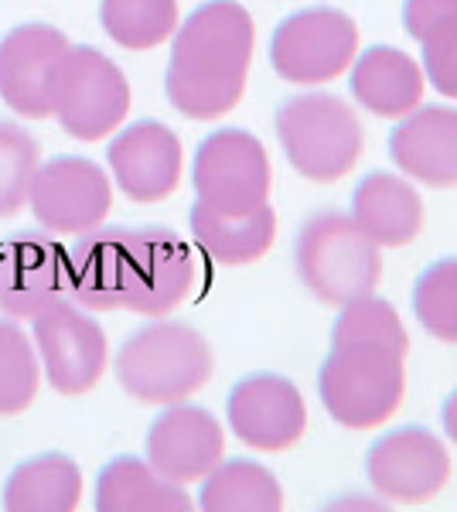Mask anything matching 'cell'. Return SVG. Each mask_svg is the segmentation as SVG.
Here are the masks:
<instances>
[{"mask_svg": "<svg viewBox=\"0 0 457 512\" xmlns=\"http://www.w3.org/2000/svg\"><path fill=\"white\" fill-rule=\"evenodd\" d=\"M406 352L410 338L393 304L372 294L342 304L318 373L324 410L352 431L386 424L406 393Z\"/></svg>", "mask_w": 457, "mask_h": 512, "instance_id": "6da1fadb", "label": "cell"}, {"mask_svg": "<svg viewBox=\"0 0 457 512\" xmlns=\"http://www.w3.org/2000/svg\"><path fill=\"white\" fill-rule=\"evenodd\" d=\"M256 24L239 0H209L174 31L164 72L171 106L188 120H219L246 93Z\"/></svg>", "mask_w": 457, "mask_h": 512, "instance_id": "7a4b0ae2", "label": "cell"}, {"mask_svg": "<svg viewBox=\"0 0 457 512\" xmlns=\"http://www.w3.org/2000/svg\"><path fill=\"white\" fill-rule=\"evenodd\" d=\"M116 379L137 403L171 407L212 379L215 355L202 332L185 321H154L127 335L116 352Z\"/></svg>", "mask_w": 457, "mask_h": 512, "instance_id": "3957f363", "label": "cell"}, {"mask_svg": "<svg viewBox=\"0 0 457 512\" xmlns=\"http://www.w3.org/2000/svg\"><path fill=\"white\" fill-rule=\"evenodd\" d=\"M294 260L307 291L335 308L372 294L382 274L379 246L355 226L352 216H342L335 209L304 219Z\"/></svg>", "mask_w": 457, "mask_h": 512, "instance_id": "277c9868", "label": "cell"}, {"mask_svg": "<svg viewBox=\"0 0 457 512\" xmlns=\"http://www.w3.org/2000/svg\"><path fill=\"white\" fill-rule=\"evenodd\" d=\"M277 137L287 161L304 178L331 185L359 164L365 130L345 99L301 93L277 106Z\"/></svg>", "mask_w": 457, "mask_h": 512, "instance_id": "5b68a950", "label": "cell"}, {"mask_svg": "<svg viewBox=\"0 0 457 512\" xmlns=\"http://www.w3.org/2000/svg\"><path fill=\"white\" fill-rule=\"evenodd\" d=\"M130 113V82L110 55L69 45L52 82V117L82 144L110 137Z\"/></svg>", "mask_w": 457, "mask_h": 512, "instance_id": "8992f818", "label": "cell"}, {"mask_svg": "<svg viewBox=\"0 0 457 512\" xmlns=\"http://www.w3.org/2000/svg\"><path fill=\"white\" fill-rule=\"evenodd\" d=\"M359 52V24L338 7H307L277 24L270 62L284 82L321 86L338 79Z\"/></svg>", "mask_w": 457, "mask_h": 512, "instance_id": "52a82bcc", "label": "cell"}, {"mask_svg": "<svg viewBox=\"0 0 457 512\" xmlns=\"http://www.w3.org/2000/svg\"><path fill=\"white\" fill-rule=\"evenodd\" d=\"M198 202L215 212L243 216L270 198V158L263 144L246 130H215L198 144L191 168Z\"/></svg>", "mask_w": 457, "mask_h": 512, "instance_id": "ba28073f", "label": "cell"}, {"mask_svg": "<svg viewBox=\"0 0 457 512\" xmlns=\"http://www.w3.org/2000/svg\"><path fill=\"white\" fill-rule=\"evenodd\" d=\"M31 342L52 390L62 396L89 393L110 366L103 325L76 301H62L31 318Z\"/></svg>", "mask_w": 457, "mask_h": 512, "instance_id": "9c48e42d", "label": "cell"}, {"mask_svg": "<svg viewBox=\"0 0 457 512\" xmlns=\"http://www.w3.org/2000/svg\"><path fill=\"white\" fill-rule=\"evenodd\" d=\"M28 205L45 233L79 236L106 222L113 209V185L96 161L58 154L38 168Z\"/></svg>", "mask_w": 457, "mask_h": 512, "instance_id": "30bf717a", "label": "cell"}, {"mask_svg": "<svg viewBox=\"0 0 457 512\" xmlns=\"http://www.w3.org/2000/svg\"><path fill=\"white\" fill-rule=\"evenodd\" d=\"M198 280L191 246L168 226H134L123 311L164 318L188 301Z\"/></svg>", "mask_w": 457, "mask_h": 512, "instance_id": "8fae6325", "label": "cell"}, {"mask_svg": "<svg viewBox=\"0 0 457 512\" xmlns=\"http://www.w3.org/2000/svg\"><path fill=\"white\" fill-rule=\"evenodd\" d=\"M72 301L65 246L52 233H14L0 243V315L31 321Z\"/></svg>", "mask_w": 457, "mask_h": 512, "instance_id": "7c38bea8", "label": "cell"}, {"mask_svg": "<svg viewBox=\"0 0 457 512\" xmlns=\"http://www.w3.org/2000/svg\"><path fill=\"white\" fill-rule=\"evenodd\" d=\"M372 489L393 502L423 506L437 499L451 482V458L427 427H400L379 437L365 458Z\"/></svg>", "mask_w": 457, "mask_h": 512, "instance_id": "4fadbf2b", "label": "cell"}, {"mask_svg": "<svg viewBox=\"0 0 457 512\" xmlns=\"http://www.w3.org/2000/svg\"><path fill=\"white\" fill-rule=\"evenodd\" d=\"M72 41L52 24H18L0 38V99L18 117H52V82Z\"/></svg>", "mask_w": 457, "mask_h": 512, "instance_id": "5bb4252c", "label": "cell"}, {"mask_svg": "<svg viewBox=\"0 0 457 512\" xmlns=\"http://www.w3.org/2000/svg\"><path fill=\"white\" fill-rule=\"evenodd\" d=\"M229 427L246 448L287 451L307 431L304 396L277 373H253L239 379L226 400Z\"/></svg>", "mask_w": 457, "mask_h": 512, "instance_id": "9a60e30c", "label": "cell"}, {"mask_svg": "<svg viewBox=\"0 0 457 512\" xmlns=\"http://www.w3.org/2000/svg\"><path fill=\"white\" fill-rule=\"evenodd\" d=\"M113 181L130 202H164L181 185L185 151L171 127L157 120H140L120 130L106 147Z\"/></svg>", "mask_w": 457, "mask_h": 512, "instance_id": "2e32d148", "label": "cell"}, {"mask_svg": "<svg viewBox=\"0 0 457 512\" xmlns=\"http://www.w3.org/2000/svg\"><path fill=\"white\" fill-rule=\"evenodd\" d=\"M226 434L205 407L171 403L147 431V465L178 485L202 482L222 461Z\"/></svg>", "mask_w": 457, "mask_h": 512, "instance_id": "e0dca14e", "label": "cell"}, {"mask_svg": "<svg viewBox=\"0 0 457 512\" xmlns=\"http://www.w3.org/2000/svg\"><path fill=\"white\" fill-rule=\"evenodd\" d=\"M134 226H93L65 246L72 301L86 311H123Z\"/></svg>", "mask_w": 457, "mask_h": 512, "instance_id": "ac0fdd59", "label": "cell"}, {"mask_svg": "<svg viewBox=\"0 0 457 512\" xmlns=\"http://www.w3.org/2000/svg\"><path fill=\"white\" fill-rule=\"evenodd\" d=\"M389 158L403 175L430 188L457 185V110H410L389 137Z\"/></svg>", "mask_w": 457, "mask_h": 512, "instance_id": "d6986e66", "label": "cell"}, {"mask_svg": "<svg viewBox=\"0 0 457 512\" xmlns=\"http://www.w3.org/2000/svg\"><path fill=\"white\" fill-rule=\"evenodd\" d=\"M352 222L376 246H410L423 233V202L410 181L372 171L352 195Z\"/></svg>", "mask_w": 457, "mask_h": 512, "instance_id": "ffe728a7", "label": "cell"}, {"mask_svg": "<svg viewBox=\"0 0 457 512\" xmlns=\"http://www.w3.org/2000/svg\"><path fill=\"white\" fill-rule=\"evenodd\" d=\"M352 96L376 117H406L423 99L420 62L389 45L365 48L352 62Z\"/></svg>", "mask_w": 457, "mask_h": 512, "instance_id": "44dd1931", "label": "cell"}, {"mask_svg": "<svg viewBox=\"0 0 457 512\" xmlns=\"http://www.w3.org/2000/svg\"><path fill=\"white\" fill-rule=\"evenodd\" d=\"M188 226L198 250L226 267L256 263L277 239V216L270 205H260L243 216H226V212L209 209L205 202H195L188 212Z\"/></svg>", "mask_w": 457, "mask_h": 512, "instance_id": "7402d4cb", "label": "cell"}, {"mask_svg": "<svg viewBox=\"0 0 457 512\" xmlns=\"http://www.w3.org/2000/svg\"><path fill=\"white\" fill-rule=\"evenodd\" d=\"M99 512H188L191 495L140 458H113L96 482Z\"/></svg>", "mask_w": 457, "mask_h": 512, "instance_id": "603a6c76", "label": "cell"}, {"mask_svg": "<svg viewBox=\"0 0 457 512\" xmlns=\"http://www.w3.org/2000/svg\"><path fill=\"white\" fill-rule=\"evenodd\" d=\"M82 502V472L69 454H35L4 482L7 512H72Z\"/></svg>", "mask_w": 457, "mask_h": 512, "instance_id": "cb8c5ba5", "label": "cell"}, {"mask_svg": "<svg viewBox=\"0 0 457 512\" xmlns=\"http://www.w3.org/2000/svg\"><path fill=\"white\" fill-rule=\"evenodd\" d=\"M198 506L205 512H280L284 489L270 468L256 461H226L205 475Z\"/></svg>", "mask_w": 457, "mask_h": 512, "instance_id": "d4e9b609", "label": "cell"}, {"mask_svg": "<svg viewBox=\"0 0 457 512\" xmlns=\"http://www.w3.org/2000/svg\"><path fill=\"white\" fill-rule=\"evenodd\" d=\"M99 24L120 48L147 52L178 31V0H103Z\"/></svg>", "mask_w": 457, "mask_h": 512, "instance_id": "484cf974", "label": "cell"}, {"mask_svg": "<svg viewBox=\"0 0 457 512\" xmlns=\"http://www.w3.org/2000/svg\"><path fill=\"white\" fill-rule=\"evenodd\" d=\"M41 362L35 342L14 318H0V417H18L35 403Z\"/></svg>", "mask_w": 457, "mask_h": 512, "instance_id": "4316f807", "label": "cell"}, {"mask_svg": "<svg viewBox=\"0 0 457 512\" xmlns=\"http://www.w3.org/2000/svg\"><path fill=\"white\" fill-rule=\"evenodd\" d=\"M41 168V144L21 123L0 120V219H11L28 205L31 181Z\"/></svg>", "mask_w": 457, "mask_h": 512, "instance_id": "83f0119b", "label": "cell"}, {"mask_svg": "<svg viewBox=\"0 0 457 512\" xmlns=\"http://www.w3.org/2000/svg\"><path fill=\"white\" fill-rule=\"evenodd\" d=\"M413 315L434 338L457 345V256H444L420 274Z\"/></svg>", "mask_w": 457, "mask_h": 512, "instance_id": "f1b7e54d", "label": "cell"}, {"mask_svg": "<svg viewBox=\"0 0 457 512\" xmlns=\"http://www.w3.org/2000/svg\"><path fill=\"white\" fill-rule=\"evenodd\" d=\"M420 45H423V69H427V79L434 82L437 93H444L447 99H457V18L434 28Z\"/></svg>", "mask_w": 457, "mask_h": 512, "instance_id": "f546056e", "label": "cell"}, {"mask_svg": "<svg viewBox=\"0 0 457 512\" xmlns=\"http://www.w3.org/2000/svg\"><path fill=\"white\" fill-rule=\"evenodd\" d=\"M451 18H457V0H406L403 4V24L417 41Z\"/></svg>", "mask_w": 457, "mask_h": 512, "instance_id": "4dcf8cb0", "label": "cell"}, {"mask_svg": "<svg viewBox=\"0 0 457 512\" xmlns=\"http://www.w3.org/2000/svg\"><path fill=\"white\" fill-rule=\"evenodd\" d=\"M444 431L457 444V390L444 400Z\"/></svg>", "mask_w": 457, "mask_h": 512, "instance_id": "1f68e13d", "label": "cell"}]
</instances>
